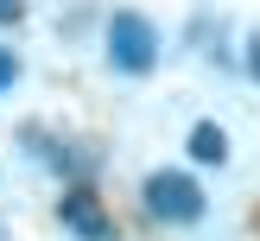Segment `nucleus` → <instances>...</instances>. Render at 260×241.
<instances>
[{
  "label": "nucleus",
  "instance_id": "1",
  "mask_svg": "<svg viewBox=\"0 0 260 241\" xmlns=\"http://www.w3.org/2000/svg\"><path fill=\"white\" fill-rule=\"evenodd\" d=\"M140 197H146V216L152 222H178V228H190V222H203V210H210V197H203V184L190 171H152L146 184H140Z\"/></svg>",
  "mask_w": 260,
  "mask_h": 241
},
{
  "label": "nucleus",
  "instance_id": "2",
  "mask_svg": "<svg viewBox=\"0 0 260 241\" xmlns=\"http://www.w3.org/2000/svg\"><path fill=\"white\" fill-rule=\"evenodd\" d=\"M108 63L121 76H146L159 63V32H152L146 13H114L108 19Z\"/></svg>",
  "mask_w": 260,
  "mask_h": 241
},
{
  "label": "nucleus",
  "instance_id": "3",
  "mask_svg": "<svg viewBox=\"0 0 260 241\" xmlns=\"http://www.w3.org/2000/svg\"><path fill=\"white\" fill-rule=\"evenodd\" d=\"M57 216H63V228H70L76 241H114V222H108V210H102V197L89 184H70V190H63Z\"/></svg>",
  "mask_w": 260,
  "mask_h": 241
},
{
  "label": "nucleus",
  "instance_id": "4",
  "mask_svg": "<svg viewBox=\"0 0 260 241\" xmlns=\"http://www.w3.org/2000/svg\"><path fill=\"white\" fill-rule=\"evenodd\" d=\"M184 152H190L197 165H222V159H229V133H222L216 121H197L190 140H184Z\"/></svg>",
  "mask_w": 260,
  "mask_h": 241
},
{
  "label": "nucleus",
  "instance_id": "5",
  "mask_svg": "<svg viewBox=\"0 0 260 241\" xmlns=\"http://www.w3.org/2000/svg\"><path fill=\"white\" fill-rule=\"evenodd\" d=\"M19 83V63H13V51H0V89H13Z\"/></svg>",
  "mask_w": 260,
  "mask_h": 241
},
{
  "label": "nucleus",
  "instance_id": "6",
  "mask_svg": "<svg viewBox=\"0 0 260 241\" xmlns=\"http://www.w3.org/2000/svg\"><path fill=\"white\" fill-rule=\"evenodd\" d=\"M25 19V0H0V25H19Z\"/></svg>",
  "mask_w": 260,
  "mask_h": 241
},
{
  "label": "nucleus",
  "instance_id": "7",
  "mask_svg": "<svg viewBox=\"0 0 260 241\" xmlns=\"http://www.w3.org/2000/svg\"><path fill=\"white\" fill-rule=\"evenodd\" d=\"M254 76H260V38H254Z\"/></svg>",
  "mask_w": 260,
  "mask_h": 241
}]
</instances>
